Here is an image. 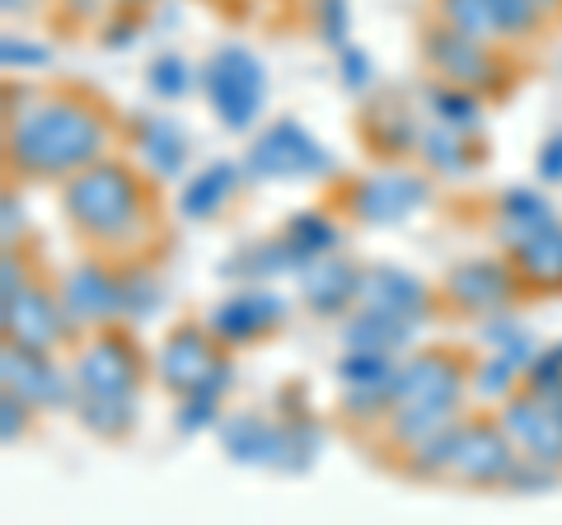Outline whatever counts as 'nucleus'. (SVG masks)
I'll list each match as a JSON object with an SVG mask.
<instances>
[{"instance_id": "1", "label": "nucleus", "mask_w": 562, "mask_h": 525, "mask_svg": "<svg viewBox=\"0 0 562 525\" xmlns=\"http://www.w3.org/2000/svg\"><path fill=\"white\" fill-rule=\"evenodd\" d=\"M5 174L10 183H66L85 165L113 155L122 118L85 85H20L5 90Z\"/></svg>"}, {"instance_id": "2", "label": "nucleus", "mask_w": 562, "mask_h": 525, "mask_svg": "<svg viewBox=\"0 0 562 525\" xmlns=\"http://www.w3.org/2000/svg\"><path fill=\"white\" fill-rule=\"evenodd\" d=\"M61 216L85 249L109 258H155V212H160V183L140 169L132 155H103L57 183Z\"/></svg>"}, {"instance_id": "3", "label": "nucleus", "mask_w": 562, "mask_h": 525, "mask_svg": "<svg viewBox=\"0 0 562 525\" xmlns=\"http://www.w3.org/2000/svg\"><path fill=\"white\" fill-rule=\"evenodd\" d=\"M324 202L361 231H394L431 206V174L422 165H375L357 179H333Z\"/></svg>"}, {"instance_id": "4", "label": "nucleus", "mask_w": 562, "mask_h": 525, "mask_svg": "<svg viewBox=\"0 0 562 525\" xmlns=\"http://www.w3.org/2000/svg\"><path fill=\"white\" fill-rule=\"evenodd\" d=\"M417 57L427 76L464 85V90L492 99H506L516 90V57L497 38H473V33L450 29L446 20H431L417 29Z\"/></svg>"}, {"instance_id": "5", "label": "nucleus", "mask_w": 562, "mask_h": 525, "mask_svg": "<svg viewBox=\"0 0 562 525\" xmlns=\"http://www.w3.org/2000/svg\"><path fill=\"white\" fill-rule=\"evenodd\" d=\"M70 376L90 394H140L146 380H155V353L136 338V324H99L70 343Z\"/></svg>"}, {"instance_id": "6", "label": "nucleus", "mask_w": 562, "mask_h": 525, "mask_svg": "<svg viewBox=\"0 0 562 525\" xmlns=\"http://www.w3.org/2000/svg\"><path fill=\"white\" fill-rule=\"evenodd\" d=\"M249 183H333L338 160L301 118H272L249 136L239 155Z\"/></svg>"}, {"instance_id": "7", "label": "nucleus", "mask_w": 562, "mask_h": 525, "mask_svg": "<svg viewBox=\"0 0 562 525\" xmlns=\"http://www.w3.org/2000/svg\"><path fill=\"white\" fill-rule=\"evenodd\" d=\"M198 90L206 99L211 118L231 136H244L258 127L262 109H268V66L244 43H221L198 66Z\"/></svg>"}, {"instance_id": "8", "label": "nucleus", "mask_w": 562, "mask_h": 525, "mask_svg": "<svg viewBox=\"0 0 562 525\" xmlns=\"http://www.w3.org/2000/svg\"><path fill=\"white\" fill-rule=\"evenodd\" d=\"M436 301H441V314H450V320L483 324L487 314H502L516 301H525V291L516 282L512 258L497 249V254L454 258L441 272V282H436Z\"/></svg>"}, {"instance_id": "9", "label": "nucleus", "mask_w": 562, "mask_h": 525, "mask_svg": "<svg viewBox=\"0 0 562 525\" xmlns=\"http://www.w3.org/2000/svg\"><path fill=\"white\" fill-rule=\"evenodd\" d=\"M202 320L231 353H249L291 324V295H281L277 282H231V291Z\"/></svg>"}, {"instance_id": "10", "label": "nucleus", "mask_w": 562, "mask_h": 525, "mask_svg": "<svg viewBox=\"0 0 562 525\" xmlns=\"http://www.w3.org/2000/svg\"><path fill=\"white\" fill-rule=\"evenodd\" d=\"M520 465V446L502 427L497 409H469L460 423V446H454L450 483L473 488V493H506Z\"/></svg>"}, {"instance_id": "11", "label": "nucleus", "mask_w": 562, "mask_h": 525, "mask_svg": "<svg viewBox=\"0 0 562 525\" xmlns=\"http://www.w3.org/2000/svg\"><path fill=\"white\" fill-rule=\"evenodd\" d=\"M231 357L235 353L211 334L202 314H188V320H173L169 334L160 338V347H155V384L169 390L173 399H183V394L216 380L221 366Z\"/></svg>"}, {"instance_id": "12", "label": "nucleus", "mask_w": 562, "mask_h": 525, "mask_svg": "<svg viewBox=\"0 0 562 525\" xmlns=\"http://www.w3.org/2000/svg\"><path fill=\"white\" fill-rule=\"evenodd\" d=\"M417 109L422 103H413L398 90H366L361 94L351 132H357V142L366 146V155H371L375 165L417 160V142H422V127H427V122L417 118Z\"/></svg>"}, {"instance_id": "13", "label": "nucleus", "mask_w": 562, "mask_h": 525, "mask_svg": "<svg viewBox=\"0 0 562 525\" xmlns=\"http://www.w3.org/2000/svg\"><path fill=\"white\" fill-rule=\"evenodd\" d=\"M469 371L473 357L464 347L436 343V347H413L398 361L394 376V409L398 404H469Z\"/></svg>"}, {"instance_id": "14", "label": "nucleus", "mask_w": 562, "mask_h": 525, "mask_svg": "<svg viewBox=\"0 0 562 525\" xmlns=\"http://www.w3.org/2000/svg\"><path fill=\"white\" fill-rule=\"evenodd\" d=\"M57 295L70 314V324L80 328H99V324H117L122 320V268L117 258L85 249L70 268L57 277Z\"/></svg>"}, {"instance_id": "15", "label": "nucleus", "mask_w": 562, "mask_h": 525, "mask_svg": "<svg viewBox=\"0 0 562 525\" xmlns=\"http://www.w3.org/2000/svg\"><path fill=\"white\" fill-rule=\"evenodd\" d=\"M0 390L24 394L33 409L43 413H70L80 384L70 376L66 353H33L20 343H0Z\"/></svg>"}, {"instance_id": "16", "label": "nucleus", "mask_w": 562, "mask_h": 525, "mask_svg": "<svg viewBox=\"0 0 562 525\" xmlns=\"http://www.w3.org/2000/svg\"><path fill=\"white\" fill-rule=\"evenodd\" d=\"M0 334L20 347H33V353H70V343L80 338V328L70 324V314L57 295V282L33 277L20 301L0 314Z\"/></svg>"}, {"instance_id": "17", "label": "nucleus", "mask_w": 562, "mask_h": 525, "mask_svg": "<svg viewBox=\"0 0 562 525\" xmlns=\"http://www.w3.org/2000/svg\"><path fill=\"white\" fill-rule=\"evenodd\" d=\"M122 142H127L132 160L150 174L155 183H183L192 174V142L188 132L160 109L122 118Z\"/></svg>"}, {"instance_id": "18", "label": "nucleus", "mask_w": 562, "mask_h": 525, "mask_svg": "<svg viewBox=\"0 0 562 525\" xmlns=\"http://www.w3.org/2000/svg\"><path fill=\"white\" fill-rule=\"evenodd\" d=\"M357 305H371V310H384L394 320H408V324H431L441 314V301H436V287L427 277H417L413 268L403 262H390V258H371L361 268V301Z\"/></svg>"}, {"instance_id": "19", "label": "nucleus", "mask_w": 562, "mask_h": 525, "mask_svg": "<svg viewBox=\"0 0 562 525\" xmlns=\"http://www.w3.org/2000/svg\"><path fill=\"white\" fill-rule=\"evenodd\" d=\"M361 268L366 262L342 254V249L310 258L305 268L291 277L295 301H301L314 320H342V314H351L361 301Z\"/></svg>"}, {"instance_id": "20", "label": "nucleus", "mask_w": 562, "mask_h": 525, "mask_svg": "<svg viewBox=\"0 0 562 525\" xmlns=\"http://www.w3.org/2000/svg\"><path fill=\"white\" fill-rule=\"evenodd\" d=\"M502 417V427L512 432V442L520 446V455H530L539 465H553L562 469V417L553 409L549 394H535V390H512L502 404H492Z\"/></svg>"}, {"instance_id": "21", "label": "nucleus", "mask_w": 562, "mask_h": 525, "mask_svg": "<svg viewBox=\"0 0 562 525\" xmlns=\"http://www.w3.org/2000/svg\"><path fill=\"white\" fill-rule=\"evenodd\" d=\"M492 150L483 142V132H460V127H446V122H427L422 127V142H417V165L441 183H464V179H479L487 169Z\"/></svg>"}, {"instance_id": "22", "label": "nucleus", "mask_w": 562, "mask_h": 525, "mask_svg": "<svg viewBox=\"0 0 562 525\" xmlns=\"http://www.w3.org/2000/svg\"><path fill=\"white\" fill-rule=\"evenodd\" d=\"M558 221V206L549 202V192L535 188V183H516V188H502L492 198V216H487V231H492V244L502 254L520 249L530 244L539 231H549Z\"/></svg>"}, {"instance_id": "23", "label": "nucleus", "mask_w": 562, "mask_h": 525, "mask_svg": "<svg viewBox=\"0 0 562 525\" xmlns=\"http://www.w3.org/2000/svg\"><path fill=\"white\" fill-rule=\"evenodd\" d=\"M216 442L231 465L244 469H277L281 455V417L262 409H231L216 427Z\"/></svg>"}, {"instance_id": "24", "label": "nucleus", "mask_w": 562, "mask_h": 525, "mask_svg": "<svg viewBox=\"0 0 562 525\" xmlns=\"http://www.w3.org/2000/svg\"><path fill=\"white\" fill-rule=\"evenodd\" d=\"M249 183V174H244L239 160H211L202 169H192L188 179L179 183V198H173V212L192 225H206L216 221L225 206L239 198V188Z\"/></svg>"}, {"instance_id": "25", "label": "nucleus", "mask_w": 562, "mask_h": 525, "mask_svg": "<svg viewBox=\"0 0 562 525\" xmlns=\"http://www.w3.org/2000/svg\"><path fill=\"white\" fill-rule=\"evenodd\" d=\"M70 417L80 423V432H90L103 446H122L132 442V432L140 423V394H90L80 390L76 404H70Z\"/></svg>"}, {"instance_id": "26", "label": "nucleus", "mask_w": 562, "mask_h": 525, "mask_svg": "<svg viewBox=\"0 0 562 525\" xmlns=\"http://www.w3.org/2000/svg\"><path fill=\"white\" fill-rule=\"evenodd\" d=\"M506 258L516 268L525 301L530 295H562V221H553L549 231H539L530 244H520Z\"/></svg>"}, {"instance_id": "27", "label": "nucleus", "mask_w": 562, "mask_h": 525, "mask_svg": "<svg viewBox=\"0 0 562 525\" xmlns=\"http://www.w3.org/2000/svg\"><path fill=\"white\" fill-rule=\"evenodd\" d=\"M301 272V258L291 254V244L281 239V231L249 239L221 262V277L225 282H281V277H295Z\"/></svg>"}, {"instance_id": "28", "label": "nucleus", "mask_w": 562, "mask_h": 525, "mask_svg": "<svg viewBox=\"0 0 562 525\" xmlns=\"http://www.w3.org/2000/svg\"><path fill=\"white\" fill-rule=\"evenodd\" d=\"M338 328H342V347H366V353H390V357L413 353L417 343V324L394 320V314L371 305H357L351 314H342Z\"/></svg>"}, {"instance_id": "29", "label": "nucleus", "mask_w": 562, "mask_h": 525, "mask_svg": "<svg viewBox=\"0 0 562 525\" xmlns=\"http://www.w3.org/2000/svg\"><path fill=\"white\" fill-rule=\"evenodd\" d=\"M117 268H122V320L136 328L155 324L165 310V295H169L160 262L150 254H140V258H117Z\"/></svg>"}, {"instance_id": "30", "label": "nucleus", "mask_w": 562, "mask_h": 525, "mask_svg": "<svg viewBox=\"0 0 562 525\" xmlns=\"http://www.w3.org/2000/svg\"><path fill=\"white\" fill-rule=\"evenodd\" d=\"M417 103L431 122H446V127H460V132H483V118H487V99L464 90V85H450V80H436V76H422L417 85Z\"/></svg>"}, {"instance_id": "31", "label": "nucleus", "mask_w": 562, "mask_h": 525, "mask_svg": "<svg viewBox=\"0 0 562 525\" xmlns=\"http://www.w3.org/2000/svg\"><path fill=\"white\" fill-rule=\"evenodd\" d=\"M277 231H281V239L291 244V254L301 258V268H305L310 258L342 249V216L333 212L328 202H319V206H301V212H291L286 221L277 225Z\"/></svg>"}, {"instance_id": "32", "label": "nucleus", "mask_w": 562, "mask_h": 525, "mask_svg": "<svg viewBox=\"0 0 562 525\" xmlns=\"http://www.w3.org/2000/svg\"><path fill=\"white\" fill-rule=\"evenodd\" d=\"M460 423H464V417H454L450 427L431 432L427 442H417L403 455H394L390 469H394V474H403V479H413V483H446L450 465H454V446H460Z\"/></svg>"}, {"instance_id": "33", "label": "nucleus", "mask_w": 562, "mask_h": 525, "mask_svg": "<svg viewBox=\"0 0 562 525\" xmlns=\"http://www.w3.org/2000/svg\"><path fill=\"white\" fill-rule=\"evenodd\" d=\"M281 417V413H277ZM324 455V423L314 417L310 409L305 413H286L281 417V455H277V474H291L301 479L319 465Z\"/></svg>"}, {"instance_id": "34", "label": "nucleus", "mask_w": 562, "mask_h": 525, "mask_svg": "<svg viewBox=\"0 0 562 525\" xmlns=\"http://www.w3.org/2000/svg\"><path fill=\"white\" fill-rule=\"evenodd\" d=\"M525 384V361L516 353H502V347H492L487 357L473 361L469 371V394L479 399V404H502L512 390Z\"/></svg>"}, {"instance_id": "35", "label": "nucleus", "mask_w": 562, "mask_h": 525, "mask_svg": "<svg viewBox=\"0 0 562 525\" xmlns=\"http://www.w3.org/2000/svg\"><path fill=\"white\" fill-rule=\"evenodd\" d=\"M492 10V33H497V43H530L535 33H543L549 24V5L543 0H487Z\"/></svg>"}, {"instance_id": "36", "label": "nucleus", "mask_w": 562, "mask_h": 525, "mask_svg": "<svg viewBox=\"0 0 562 525\" xmlns=\"http://www.w3.org/2000/svg\"><path fill=\"white\" fill-rule=\"evenodd\" d=\"M225 399H231V394L211 390V384L183 394L179 409H173V432H179V436H206V432H216L221 417H225Z\"/></svg>"}, {"instance_id": "37", "label": "nucleus", "mask_w": 562, "mask_h": 525, "mask_svg": "<svg viewBox=\"0 0 562 525\" xmlns=\"http://www.w3.org/2000/svg\"><path fill=\"white\" fill-rule=\"evenodd\" d=\"M192 85H198V71H192L188 57H179V52H160L146 66V90L155 103H179L192 94Z\"/></svg>"}, {"instance_id": "38", "label": "nucleus", "mask_w": 562, "mask_h": 525, "mask_svg": "<svg viewBox=\"0 0 562 525\" xmlns=\"http://www.w3.org/2000/svg\"><path fill=\"white\" fill-rule=\"evenodd\" d=\"M403 357L390 353H366V347H342V357L333 361V376L338 384H380V380H394Z\"/></svg>"}, {"instance_id": "39", "label": "nucleus", "mask_w": 562, "mask_h": 525, "mask_svg": "<svg viewBox=\"0 0 562 525\" xmlns=\"http://www.w3.org/2000/svg\"><path fill=\"white\" fill-rule=\"evenodd\" d=\"M305 20L314 38L333 52L351 43V0H305Z\"/></svg>"}, {"instance_id": "40", "label": "nucleus", "mask_w": 562, "mask_h": 525, "mask_svg": "<svg viewBox=\"0 0 562 525\" xmlns=\"http://www.w3.org/2000/svg\"><path fill=\"white\" fill-rule=\"evenodd\" d=\"M38 417H43V409H33L24 394L0 390V442H5L10 450H14V446H24L29 436L38 432Z\"/></svg>"}, {"instance_id": "41", "label": "nucleus", "mask_w": 562, "mask_h": 525, "mask_svg": "<svg viewBox=\"0 0 562 525\" xmlns=\"http://www.w3.org/2000/svg\"><path fill=\"white\" fill-rule=\"evenodd\" d=\"M431 14L436 20H446L450 29L473 33V38H497V33H492L487 0H431Z\"/></svg>"}, {"instance_id": "42", "label": "nucleus", "mask_w": 562, "mask_h": 525, "mask_svg": "<svg viewBox=\"0 0 562 525\" xmlns=\"http://www.w3.org/2000/svg\"><path fill=\"white\" fill-rule=\"evenodd\" d=\"M140 29H146V14H136V10H109L103 14V24L94 29V43L103 52H132L140 43Z\"/></svg>"}, {"instance_id": "43", "label": "nucleus", "mask_w": 562, "mask_h": 525, "mask_svg": "<svg viewBox=\"0 0 562 525\" xmlns=\"http://www.w3.org/2000/svg\"><path fill=\"white\" fill-rule=\"evenodd\" d=\"M558 488H562V469L539 465V460H530V455H520V465H516L512 483H506V493H516V498H539V493H558Z\"/></svg>"}, {"instance_id": "44", "label": "nucleus", "mask_w": 562, "mask_h": 525, "mask_svg": "<svg viewBox=\"0 0 562 525\" xmlns=\"http://www.w3.org/2000/svg\"><path fill=\"white\" fill-rule=\"evenodd\" d=\"M0 62H5V71H47L52 47L24 38V33H5V38H0Z\"/></svg>"}, {"instance_id": "45", "label": "nucleus", "mask_w": 562, "mask_h": 525, "mask_svg": "<svg viewBox=\"0 0 562 525\" xmlns=\"http://www.w3.org/2000/svg\"><path fill=\"white\" fill-rule=\"evenodd\" d=\"M338 80H342V90L347 94H366V90H375V62H371V52L357 47V43H347L338 52Z\"/></svg>"}, {"instance_id": "46", "label": "nucleus", "mask_w": 562, "mask_h": 525, "mask_svg": "<svg viewBox=\"0 0 562 525\" xmlns=\"http://www.w3.org/2000/svg\"><path fill=\"white\" fill-rule=\"evenodd\" d=\"M29 282H33V272H29V249H24V244H14V249L0 254V314H5L14 301H20Z\"/></svg>"}, {"instance_id": "47", "label": "nucleus", "mask_w": 562, "mask_h": 525, "mask_svg": "<svg viewBox=\"0 0 562 525\" xmlns=\"http://www.w3.org/2000/svg\"><path fill=\"white\" fill-rule=\"evenodd\" d=\"M558 384H562V338L558 343H543L539 353L530 357V366H525V390L553 394Z\"/></svg>"}, {"instance_id": "48", "label": "nucleus", "mask_w": 562, "mask_h": 525, "mask_svg": "<svg viewBox=\"0 0 562 525\" xmlns=\"http://www.w3.org/2000/svg\"><path fill=\"white\" fill-rule=\"evenodd\" d=\"M0 239H5V249H14V244L29 239V206L20 198V188H5L0 192Z\"/></svg>"}, {"instance_id": "49", "label": "nucleus", "mask_w": 562, "mask_h": 525, "mask_svg": "<svg viewBox=\"0 0 562 525\" xmlns=\"http://www.w3.org/2000/svg\"><path fill=\"white\" fill-rule=\"evenodd\" d=\"M52 10L61 14V24L99 29V24H103V14L113 10V0H52Z\"/></svg>"}, {"instance_id": "50", "label": "nucleus", "mask_w": 562, "mask_h": 525, "mask_svg": "<svg viewBox=\"0 0 562 525\" xmlns=\"http://www.w3.org/2000/svg\"><path fill=\"white\" fill-rule=\"evenodd\" d=\"M535 179L549 188V183H562V127L558 132H549L539 142V150H535Z\"/></svg>"}, {"instance_id": "51", "label": "nucleus", "mask_w": 562, "mask_h": 525, "mask_svg": "<svg viewBox=\"0 0 562 525\" xmlns=\"http://www.w3.org/2000/svg\"><path fill=\"white\" fill-rule=\"evenodd\" d=\"M52 5V0H0V10H5V20H20V24H29V20H38V14Z\"/></svg>"}, {"instance_id": "52", "label": "nucleus", "mask_w": 562, "mask_h": 525, "mask_svg": "<svg viewBox=\"0 0 562 525\" xmlns=\"http://www.w3.org/2000/svg\"><path fill=\"white\" fill-rule=\"evenodd\" d=\"M117 10H136V14H150L155 5H160V0H113Z\"/></svg>"}, {"instance_id": "53", "label": "nucleus", "mask_w": 562, "mask_h": 525, "mask_svg": "<svg viewBox=\"0 0 562 525\" xmlns=\"http://www.w3.org/2000/svg\"><path fill=\"white\" fill-rule=\"evenodd\" d=\"M549 399H553V409H558V417H562V384H558V390H553Z\"/></svg>"}, {"instance_id": "54", "label": "nucleus", "mask_w": 562, "mask_h": 525, "mask_svg": "<svg viewBox=\"0 0 562 525\" xmlns=\"http://www.w3.org/2000/svg\"><path fill=\"white\" fill-rule=\"evenodd\" d=\"M543 5H549V10H562V0H543Z\"/></svg>"}]
</instances>
